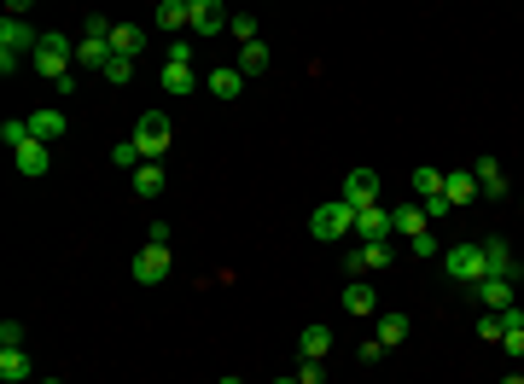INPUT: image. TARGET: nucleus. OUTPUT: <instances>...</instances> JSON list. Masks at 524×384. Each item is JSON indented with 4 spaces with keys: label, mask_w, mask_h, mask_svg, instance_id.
<instances>
[{
    "label": "nucleus",
    "mask_w": 524,
    "mask_h": 384,
    "mask_svg": "<svg viewBox=\"0 0 524 384\" xmlns=\"http://www.w3.org/2000/svg\"><path fill=\"white\" fill-rule=\"evenodd\" d=\"M29 65L42 70L47 82H65L70 65H76V42H70V35H42V42H35V53H29Z\"/></svg>",
    "instance_id": "obj_1"
},
{
    "label": "nucleus",
    "mask_w": 524,
    "mask_h": 384,
    "mask_svg": "<svg viewBox=\"0 0 524 384\" xmlns=\"http://www.w3.org/2000/svg\"><path fill=\"white\" fill-rule=\"evenodd\" d=\"M443 274L460 280V286H478V280H489L483 245H478V239H472V245H449V250H443Z\"/></svg>",
    "instance_id": "obj_2"
},
{
    "label": "nucleus",
    "mask_w": 524,
    "mask_h": 384,
    "mask_svg": "<svg viewBox=\"0 0 524 384\" xmlns=\"http://www.w3.org/2000/svg\"><path fill=\"white\" fill-rule=\"evenodd\" d=\"M309 234H315V239H327V245H338V239H350V234H356V210H350L344 198H332V204H320L315 216H309Z\"/></svg>",
    "instance_id": "obj_3"
},
{
    "label": "nucleus",
    "mask_w": 524,
    "mask_h": 384,
    "mask_svg": "<svg viewBox=\"0 0 524 384\" xmlns=\"http://www.w3.org/2000/svg\"><path fill=\"white\" fill-rule=\"evenodd\" d=\"M128 140L140 146V157H146V164H158V151H169L175 128H169V117H164V111H146V117L135 123V134H128Z\"/></svg>",
    "instance_id": "obj_4"
},
{
    "label": "nucleus",
    "mask_w": 524,
    "mask_h": 384,
    "mask_svg": "<svg viewBox=\"0 0 524 384\" xmlns=\"http://www.w3.org/2000/svg\"><path fill=\"white\" fill-rule=\"evenodd\" d=\"M35 42H42V35H29L24 18H0V70L12 76V65H18L24 53H35Z\"/></svg>",
    "instance_id": "obj_5"
},
{
    "label": "nucleus",
    "mask_w": 524,
    "mask_h": 384,
    "mask_svg": "<svg viewBox=\"0 0 524 384\" xmlns=\"http://www.w3.org/2000/svg\"><path fill=\"white\" fill-rule=\"evenodd\" d=\"M128 274H135L140 286H164L169 280V245H140L135 262H128Z\"/></svg>",
    "instance_id": "obj_6"
},
{
    "label": "nucleus",
    "mask_w": 524,
    "mask_h": 384,
    "mask_svg": "<svg viewBox=\"0 0 524 384\" xmlns=\"http://www.w3.org/2000/svg\"><path fill=\"white\" fill-rule=\"evenodd\" d=\"M338 198H344L356 216H361V210H373V204H379V175H373V169H350L344 187H338Z\"/></svg>",
    "instance_id": "obj_7"
},
{
    "label": "nucleus",
    "mask_w": 524,
    "mask_h": 384,
    "mask_svg": "<svg viewBox=\"0 0 524 384\" xmlns=\"http://www.w3.org/2000/svg\"><path fill=\"white\" fill-rule=\"evenodd\" d=\"M234 24V12L221 6V0H193V24H187V35L193 42H204V35H216V29Z\"/></svg>",
    "instance_id": "obj_8"
},
{
    "label": "nucleus",
    "mask_w": 524,
    "mask_h": 384,
    "mask_svg": "<svg viewBox=\"0 0 524 384\" xmlns=\"http://www.w3.org/2000/svg\"><path fill=\"white\" fill-rule=\"evenodd\" d=\"M472 291H478L483 309H512V303H519V280H512V274H489V280H478Z\"/></svg>",
    "instance_id": "obj_9"
},
{
    "label": "nucleus",
    "mask_w": 524,
    "mask_h": 384,
    "mask_svg": "<svg viewBox=\"0 0 524 384\" xmlns=\"http://www.w3.org/2000/svg\"><path fill=\"white\" fill-rule=\"evenodd\" d=\"M152 24L169 29V35L181 42V35H187V24H193V0H158V6H152Z\"/></svg>",
    "instance_id": "obj_10"
},
{
    "label": "nucleus",
    "mask_w": 524,
    "mask_h": 384,
    "mask_svg": "<svg viewBox=\"0 0 524 384\" xmlns=\"http://www.w3.org/2000/svg\"><path fill=\"white\" fill-rule=\"evenodd\" d=\"M12 164H18V175L42 180L47 169H53V146H47V140H29V146H18V151H12Z\"/></svg>",
    "instance_id": "obj_11"
},
{
    "label": "nucleus",
    "mask_w": 524,
    "mask_h": 384,
    "mask_svg": "<svg viewBox=\"0 0 524 384\" xmlns=\"http://www.w3.org/2000/svg\"><path fill=\"white\" fill-rule=\"evenodd\" d=\"M204 88H210V99H221V105H234L239 94H245V76H239V65H216L204 76Z\"/></svg>",
    "instance_id": "obj_12"
},
{
    "label": "nucleus",
    "mask_w": 524,
    "mask_h": 384,
    "mask_svg": "<svg viewBox=\"0 0 524 384\" xmlns=\"http://www.w3.org/2000/svg\"><path fill=\"white\" fill-rule=\"evenodd\" d=\"M426 204H420V198H414V204H397V210H390V234H402V239H420V234H426Z\"/></svg>",
    "instance_id": "obj_13"
},
{
    "label": "nucleus",
    "mask_w": 524,
    "mask_h": 384,
    "mask_svg": "<svg viewBox=\"0 0 524 384\" xmlns=\"http://www.w3.org/2000/svg\"><path fill=\"white\" fill-rule=\"evenodd\" d=\"M356 239H361V245H379V239H390V210H385V204L361 210V216H356Z\"/></svg>",
    "instance_id": "obj_14"
},
{
    "label": "nucleus",
    "mask_w": 524,
    "mask_h": 384,
    "mask_svg": "<svg viewBox=\"0 0 524 384\" xmlns=\"http://www.w3.org/2000/svg\"><path fill=\"white\" fill-rule=\"evenodd\" d=\"M29 134L47 140V146H58V140H65V111H53V105L29 111Z\"/></svg>",
    "instance_id": "obj_15"
},
{
    "label": "nucleus",
    "mask_w": 524,
    "mask_h": 384,
    "mask_svg": "<svg viewBox=\"0 0 524 384\" xmlns=\"http://www.w3.org/2000/svg\"><path fill=\"white\" fill-rule=\"evenodd\" d=\"M111 53L135 65V58L146 53V29H140V24H117V29H111Z\"/></svg>",
    "instance_id": "obj_16"
},
{
    "label": "nucleus",
    "mask_w": 524,
    "mask_h": 384,
    "mask_svg": "<svg viewBox=\"0 0 524 384\" xmlns=\"http://www.w3.org/2000/svg\"><path fill=\"white\" fill-rule=\"evenodd\" d=\"M443 198H449V204H472V198H478V175H472V169H449V175H443Z\"/></svg>",
    "instance_id": "obj_17"
},
{
    "label": "nucleus",
    "mask_w": 524,
    "mask_h": 384,
    "mask_svg": "<svg viewBox=\"0 0 524 384\" xmlns=\"http://www.w3.org/2000/svg\"><path fill=\"white\" fill-rule=\"evenodd\" d=\"M472 175H478L483 198H507V175H501V164H496V157H478V164H472Z\"/></svg>",
    "instance_id": "obj_18"
},
{
    "label": "nucleus",
    "mask_w": 524,
    "mask_h": 384,
    "mask_svg": "<svg viewBox=\"0 0 524 384\" xmlns=\"http://www.w3.org/2000/svg\"><path fill=\"white\" fill-rule=\"evenodd\" d=\"M24 379H35V361L24 349H0V384H24Z\"/></svg>",
    "instance_id": "obj_19"
},
{
    "label": "nucleus",
    "mask_w": 524,
    "mask_h": 384,
    "mask_svg": "<svg viewBox=\"0 0 524 384\" xmlns=\"http://www.w3.org/2000/svg\"><path fill=\"white\" fill-rule=\"evenodd\" d=\"M483 262H489V274H512V280H519V262H512L507 239H483Z\"/></svg>",
    "instance_id": "obj_20"
},
{
    "label": "nucleus",
    "mask_w": 524,
    "mask_h": 384,
    "mask_svg": "<svg viewBox=\"0 0 524 384\" xmlns=\"http://www.w3.org/2000/svg\"><path fill=\"white\" fill-rule=\"evenodd\" d=\"M158 82H164V94L187 99V94L198 88V76H193V65H164V76H158Z\"/></svg>",
    "instance_id": "obj_21"
},
{
    "label": "nucleus",
    "mask_w": 524,
    "mask_h": 384,
    "mask_svg": "<svg viewBox=\"0 0 524 384\" xmlns=\"http://www.w3.org/2000/svg\"><path fill=\"white\" fill-rule=\"evenodd\" d=\"M239 76H262V70L274 65V53H268V42H250V47H239Z\"/></svg>",
    "instance_id": "obj_22"
},
{
    "label": "nucleus",
    "mask_w": 524,
    "mask_h": 384,
    "mask_svg": "<svg viewBox=\"0 0 524 384\" xmlns=\"http://www.w3.org/2000/svg\"><path fill=\"white\" fill-rule=\"evenodd\" d=\"M111 58H117V53H111V42H88V35L76 42V65L99 70V76H105V65H111Z\"/></svg>",
    "instance_id": "obj_23"
},
{
    "label": "nucleus",
    "mask_w": 524,
    "mask_h": 384,
    "mask_svg": "<svg viewBox=\"0 0 524 384\" xmlns=\"http://www.w3.org/2000/svg\"><path fill=\"white\" fill-rule=\"evenodd\" d=\"M297 349H304V361H327V349H332V326H304Z\"/></svg>",
    "instance_id": "obj_24"
},
{
    "label": "nucleus",
    "mask_w": 524,
    "mask_h": 384,
    "mask_svg": "<svg viewBox=\"0 0 524 384\" xmlns=\"http://www.w3.org/2000/svg\"><path fill=\"white\" fill-rule=\"evenodd\" d=\"M408 326H414V320L402 315V309H390V315H385V320H379V343H385V349H397V343H402V338H408Z\"/></svg>",
    "instance_id": "obj_25"
},
{
    "label": "nucleus",
    "mask_w": 524,
    "mask_h": 384,
    "mask_svg": "<svg viewBox=\"0 0 524 384\" xmlns=\"http://www.w3.org/2000/svg\"><path fill=\"white\" fill-rule=\"evenodd\" d=\"M344 309H350V315H373V309H379V297H373V286H361V280H350V286H344Z\"/></svg>",
    "instance_id": "obj_26"
},
{
    "label": "nucleus",
    "mask_w": 524,
    "mask_h": 384,
    "mask_svg": "<svg viewBox=\"0 0 524 384\" xmlns=\"http://www.w3.org/2000/svg\"><path fill=\"white\" fill-rule=\"evenodd\" d=\"M443 175H449V169H414V192H420V204H431V198H443Z\"/></svg>",
    "instance_id": "obj_27"
},
{
    "label": "nucleus",
    "mask_w": 524,
    "mask_h": 384,
    "mask_svg": "<svg viewBox=\"0 0 524 384\" xmlns=\"http://www.w3.org/2000/svg\"><path fill=\"white\" fill-rule=\"evenodd\" d=\"M135 192H140V198H158V192H164V169H158V164H140L135 169Z\"/></svg>",
    "instance_id": "obj_28"
},
{
    "label": "nucleus",
    "mask_w": 524,
    "mask_h": 384,
    "mask_svg": "<svg viewBox=\"0 0 524 384\" xmlns=\"http://www.w3.org/2000/svg\"><path fill=\"white\" fill-rule=\"evenodd\" d=\"M356 257H361V274H367V268H390V239H379V245H356Z\"/></svg>",
    "instance_id": "obj_29"
},
{
    "label": "nucleus",
    "mask_w": 524,
    "mask_h": 384,
    "mask_svg": "<svg viewBox=\"0 0 524 384\" xmlns=\"http://www.w3.org/2000/svg\"><path fill=\"white\" fill-rule=\"evenodd\" d=\"M0 140H6V146H29V140H35V134H29V117H6V123H0Z\"/></svg>",
    "instance_id": "obj_30"
},
{
    "label": "nucleus",
    "mask_w": 524,
    "mask_h": 384,
    "mask_svg": "<svg viewBox=\"0 0 524 384\" xmlns=\"http://www.w3.org/2000/svg\"><path fill=\"white\" fill-rule=\"evenodd\" d=\"M111 164H117V169H140L146 157H140V146H135V140H117V146H111Z\"/></svg>",
    "instance_id": "obj_31"
},
{
    "label": "nucleus",
    "mask_w": 524,
    "mask_h": 384,
    "mask_svg": "<svg viewBox=\"0 0 524 384\" xmlns=\"http://www.w3.org/2000/svg\"><path fill=\"white\" fill-rule=\"evenodd\" d=\"M111 29H117V24H111L105 12H88L82 18V35H88V42H111Z\"/></svg>",
    "instance_id": "obj_32"
},
{
    "label": "nucleus",
    "mask_w": 524,
    "mask_h": 384,
    "mask_svg": "<svg viewBox=\"0 0 524 384\" xmlns=\"http://www.w3.org/2000/svg\"><path fill=\"white\" fill-rule=\"evenodd\" d=\"M227 29H234V35H239V47L262 42V35H257V18H250V12H234V24H227Z\"/></svg>",
    "instance_id": "obj_33"
},
{
    "label": "nucleus",
    "mask_w": 524,
    "mask_h": 384,
    "mask_svg": "<svg viewBox=\"0 0 524 384\" xmlns=\"http://www.w3.org/2000/svg\"><path fill=\"white\" fill-rule=\"evenodd\" d=\"M478 338L501 343V315H496V309H483V315H478Z\"/></svg>",
    "instance_id": "obj_34"
},
{
    "label": "nucleus",
    "mask_w": 524,
    "mask_h": 384,
    "mask_svg": "<svg viewBox=\"0 0 524 384\" xmlns=\"http://www.w3.org/2000/svg\"><path fill=\"white\" fill-rule=\"evenodd\" d=\"M164 65H193V35H181V42H169V58Z\"/></svg>",
    "instance_id": "obj_35"
},
{
    "label": "nucleus",
    "mask_w": 524,
    "mask_h": 384,
    "mask_svg": "<svg viewBox=\"0 0 524 384\" xmlns=\"http://www.w3.org/2000/svg\"><path fill=\"white\" fill-rule=\"evenodd\" d=\"M0 349H24V326L18 320H0Z\"/></svg>",
    "instance_id": "obj_36"
},
{
    "label": "nucleus",
    "mask_w": 524,
    "mask_h": 384,
    "mask_svg": "<svg viewBox=\"0 0 524 384\" xmlns=\"http://www.w3.org/2000/svg\"><path fill=\"white\" fill-rule=\"evenodd\" d=\"M128 76H135V65H128V58H111V65H105V82H111V88H123Z\"/></svg>",
    "instance_id": "obj_37"
},
{
    "label": "nucleus",
    "mask_w": 524,
    "mask_h": 384,
    "mask_svg": "<svg viewBox=\"0 0 524 384\" xmlns=\"http://www.w3.org/2000/svg\"><path fill=\"white\" fill-rule=\"evenodd\" d=\"M297 384H327V361H304V367H297Z\"/></svg>",
    "instance_id": "obj_38"
},
{
    "label": "nucleus",
    "mask_w": 524,
    "mask_h": 384,
    "mask_svg": "<svg viewBox=\"0 0 524 384\" xmlns=\"http://www.w3.org/2000/svg\"><path fill=\"white\" fill-rule=\"evenodd\" d=\"M408 250H414V257H437V239H431V227H426V234H420V239H408Z\"/></svg>",
    "instance_id": "obj_39"
},
{
    "label": "nucleus",
    "mask_w": 524,
    "mask_h": 384,
    "mask_svg": "<svg viewBox=\"0 0 524 384\" xmlns=\"http://www.w3.org/2000/svg\"><path fill=\"white\" fill-rule=\"evenodd\" d=\"M501 349H507V356H519V361H524V326H519V332H507V338H501Z\"/></svg>",
    "instance_id": "obj_40"
},
{
    "label": "nucleus",
    "mask_w": 524,
    "mask_h": 384,
    "mask_svg": "<svg viewBox=\"0 0 524 384\" xmlns=\"http://www.w3.org/2000/svg\"><path fill=\"white\" fill-rule=\"evenodd\" d=\"M501 384H524V372H507V379H501Z\"/></svg>",
    "instance_id": "obj_41"
},
{
    "label": "nucleus",
    "mask_w": 524,
    "mask_h": 384,
    "mask_svg": "<svg viewBox=\"0 0 524 384\" xmlns=\"http://www.w3.org/2000/svg\"><path fill=\"white\" fill-rule=\"evenodd\" d=\"M216 384H245V379H234V372H227V379H216Z\"/></svg>",
    "instance_id": "obj_42"
},
{
    "label": "nucleus",
    "mask_w": 524,
    "mask_h": 384,
    "mask_svg": "<svg viewBox=\"0 0 524 384\" xmlns=\"http://www.w3.org/2000/svg\"><path fill=\"white\" fill-rule=\"evenodd\" d=\"M42 384H65V379H42Z\"/></svg>",
    "instance_id": "obj_43"
},
{
    "label": "nucleus",
    "mask_w": 524,
    "mask_h": 384,
    "mask_svg": "<svg viewBox=\"0 0 524 384\" xmlns=\"http://www.w3.org/2000/svg\"><path fill=\"white\" fill-rule=\"evenodd\" d=\"M274 384H297V379H274Z\"/></svg>",
    "instance_id": "obj_44"
}]
</instances>
